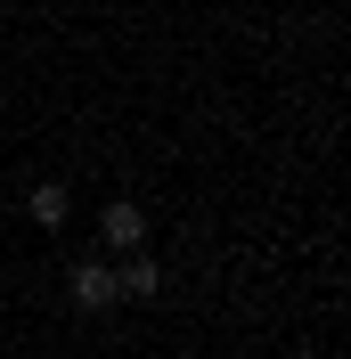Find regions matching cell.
<instances>
[{
	"mask_svg": "<svg viewBox=\"0 0 351 359\" xmlns=\"http://www.w3.org/2000/svg\"><path fill=\"white\" fill-rule=\"evenodd\" d=\"M74 302H82V311L123 302V294H114V269H107V262H82V269H74Z\"/></svg>",
	"mask_w": 351,
	"mask_h": 359,
	"instance_id": "1",
	"label": "cell"
},
{
	"mask_svg": "<svg viewBox=\"0 0 351 359\" xmlns=\"http://www.w3.org/2000/svg\"><path fill=\"white\" fill-rule=\"evenodd\" d=\"M98 237H107V245H123V253H131L139 237H147V212H139V204H107V221H98Z\"/></svg>",
	"mask_w": 351,
	"mask_h": 359,
	"instance_id": "2",
	"label": "cell"
},
{
	"mask_svg": "<svg viewBox=\"0 0 351 359\" xmlns=\"http://www.w3.org/2000/svg\"><path fill=\"white\" fill-rule=\"evenodd\" d=\"M25 212H33V221H41V229H66V212H74V196H66V188H58V180H41V188H33V196H25Z\"/></svg>",
	"mask_w": 351,
	"mask_h": 359,
	"instance_id": "3",
	"label": "cell"
},
{
	"mask_svg": "<svg viewBox=\"0 0 351 359\" xmlns=\"http://www.w3.org/2000/svg\"><path fill=\"white\" fill-rule=\"evenodd\" d=\"M155 286H164V269H155V262H147V253H131V262L114 269V294H139V302H147V294H155Z\"/></svg>",
	"mask_w": 351,
	"mask_h": 359,
	"instance_id": "4",
	"label": "cell"
}]
</instances>
